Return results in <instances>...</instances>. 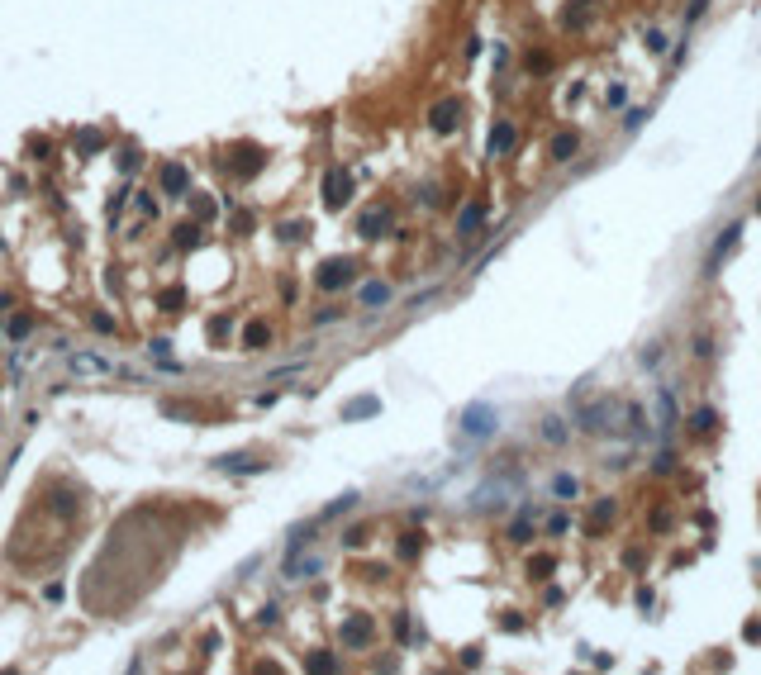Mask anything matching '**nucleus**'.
I'll list each match as a JSON object with an SVG mask.
<instances>
[{
  "instance_id": "17",
  "label": "nucleus",
  "mask_w": 761,
  "mask_h": 675,
  "mask_svg": "<svg viewBox=\"0 0 761 675\" xmlns=\"http://www.w3.org/2000/svg\"><path fill=\"white\" fill-rule=\"evenodd\" d=\"M267 343H272V328L262 324V319H252V324L243 328V348H247V352H262Z\"/></svg>"
},
{
  "instance_id": "21",
  "label": "nucleus",
  "mask_w": 761,
  "mask_h": 675,
  "mask_svg": "<svg viewBox=\"0 0 761 675\" xmlns=\"http://www.w3.org/2000/svg\"><path fill=\"white\" fill-rule=\"evenodd\" d=\"M219 471H267V461H252V457H238V452H233V457H219L215 461Z\"/></svg>"
},
{
  "instance_id": "1",
  "label": "nucleus",
  "mask_w": 761,
  "mask_h": 675,
  "mask_svg": "<svg viewBox=\"0 0 761 675\" xmlns=\"http://www.w3.org/2000/svg\"><path fill=\"white\" fill-rule=\"evenodd\" d=\"M576 424L585 433H624V400H614V395H599L595 405H581L576 409Z\"/></svg>"
},
{
  "instance_id": "23",
  "label": "nucleus",
  "mask_w": 761,
  "mask_h": 675,
  "mask_svg": "<svg viewBox=\"0 0 761 675\" xmlns=\"http://www.w3.org/2000/svg\"><path fill=\"white\" fill-rule=\"evenodd\" d=\"M576 490H581V481H576L571 471H562V476H552V495H557V499H576Z\"/></svg>"
},
{
  "instance_id": "43",
  "label": "nucleus",
  "mask_w": 761,
  "mask_h": 675,
  "mask_svg": "<svg viewBox=\"0 0 761 675\" xmlns=\"http://www.w3.org/2000/svg\"><path fill=\"white\" fill-rule=\"evenodd\" d=\"M656 357H661V343H652V348L643 352V366H656Z\"/></svg>"
},
{
  "instance_id": "33",
  "label": "nucleus",
  "mask_w": 761,
  "mask_h": 675,
  "mask_svg": "<svg viewBox=\"0 0 761 675\" xmlns=\"http://www.w3.org/2000/svg\"><path fill=\"white\" fill-rule=\"evenodd\" d=\"M652 471H656V476H666V471H676V452H656Z\"/></svg>"
},
{
  "instance_id": "25",
  "label": "nucleus",
  "mask_w": 761,
  "mask_h": 675,
  "mask_svg": "<svg viewBox=\"0 0 761 675\" xmlns=\"http://www.w3.org/2000/svg\"><path fill=\"white\" fill-rule=\"evenodd\" d=\"M100 148H105V134H100V129H86V134H77V153H100Z\"/></svg>"
},
{
  "instance_id": "22",
  "label": "nucleus",
  "mask_w": 761,
  "mask_h": 675,
  "mask_svg": "<svg viewBox=\"0 0 761 675\" xmlns=\"http://www.w3.org/2000/svg\"><path fill=\"white\" fill-rule=\"evenodd\" d=\"M571 428H567V419H557V414H547L543 419V442H567Z\"/></svg>"
},
{
  "instance_id": "42",
  "label": "nucleus",
  "mask_w": 761,
  "mask_h": 675,
  "mask_svg": "<svg viewBox=\"0 0 761 675\" xmlns=\"http://www.w3.org/2000/svg\"><path fill=\"white\" fill-rule=\"evenodd\" d=\"M29 328H33V324H29V319H10V338H24Z\"/></svg>"
},
{
  "instance_id": "34",
  "label": "nucleus",
  "mask_w": 761,
  "mask_h": 675,
  "mask_svg": "<svg viewBox=\"0 0 761 675\" xmlns=\"http://www.w3.org/2000/svg\"><path fill=\"white\" fill-rule=\"evenodd\" d=\"M552 566H557L552 557H533V561H528V571H533V580H543V575H547Z\"/></svg>"
},
{
  "instance_id": "26",
  "label": "nucleus",
  "mask_w": 761,
  "mask_h": 675,
  "mask_svg": "<svg viewBox=\"0 0 761 675\" xmlns=\"http://www.w3.org/2000/svg\"><path fill=\"white\" fill-rule=\"evenodd\" d=\"M714 424H718V414H714V409H695V414H690V433H714Z\"/></svg>"
},
{
  "instance_id": "29",
  "label": "nucleus",
  "mask_w": 761,
  "mask_h": 675,
  "mask_svg": "<svg viewBox=\"0 0 761 675\" xmlns=\"http://www.w3.org/2000/svg\"><path fill=\"white\" fill-rule=\"evenodd\" d=\"M353 504H357V490H348V495H338V499H333V504L324 509V518H338V513H348Z\"/></svg>"
},
{
  "instance_id": "40",
  "label": "nucleus",
  "mask_w": 761,
  "mask_h": 675,
  "mask_svg": "<svg viewBox=\"0 0 761 675\" xmlns=\"http://www.w3.org/2000/svg\"><path fill=\"white\" fill-rule=\"evenodd\" d=\"M362 542H367L362 528H348V533H343V547H362Z\"/></svg>"
},
{
  "instance_id": "8",
  "label": "nucleus",
  "mask_w": 761,
  "mask_h": 675,
  "mask_svg": "<svg viewBox=\"0 0 761 675\" xmlns=\"http://www.w3.org/2000/svg\"><path fill=\"white\" fill-rule=\"evenodd\" d=\"M429 124H433L438 134H452V129L462 124V100H438V105L429 109Z\"/></svg>"
},
{
  "instance_id": "5",
  "label": "nucleus",
  "mask_w": 761,
  "mask_h": 675,
  "mask_svg": "<svg viewBox=\"0 0 761 675\" xmlns=\"http://www.w3.org/2000/svg\"><path fill=\"white\" fill-rule=\"evenodd\" d=\"M338 637H343V647H371V637H376V623L367 619V614H353V619L338 628Z\"/></svg>"
},
{
  "instance_id": "32",
  "label": "nucleus",
  "mask_w": 761,
  "mask_h": 675,
  "mask_svg": "<svg viewBox=\"0 0 761 675\" xmlns=\"http://www.w3.org/2000/svg\"><path fill=\"white\" fill-rule=\"evenodd\" d=\"M190 205H195V215H200V219H215V210H219V205H215V195H195Z\"/></svg>"
},
{
  "instance_id": "46",
  "label": "nucleus",
  "mask_w": 761,
  "mask_h": 675,
  "mask_svg": "<svg viewBox=\"0 0 761 675\" xmlns=\"http://www.w3.org/2000/svg\"><path fill=\"white\" fill-rule=\"evenodd\" d=\"M757 215H761V200H757Z\"/></svg>"
},
{
  "instance_id": "38",
  "label": "nucleus",
  "mask_w": 761,
  "mask_h": 675,
  "mask_svg": "<svg viewBox=\"0 0 761 675\" xmlns=\"http://www.w3.org/2000/svg\"><path fill=\"white\" fill-rule=\"evenodd\" d=\"M119 171H138V148H129V153H119Z\"/></svg>"
},
{
  "instance_id": "20",
  "label": "nucleus",
  "mask_w": 761,
  "mask_h": 675,
  "mask_svg": "<svg viewBox=\"0 0 761 675\" xmlns=\"http://www.w3.org/2000/svg\"><path fill=\"white\" fill-rule=\"evenodd\" d=\"M676 424V400H671V390L661 385L656 390V428H671Z\"/></svg>"
},
{
  "instance_id": "31",
  "label": "nucleus",
  "mask_w": 761,
  "mask_h": 675,
  "mask_svg": "<svg viewBox=\"0 0 761 675\" xmlns=\"http://www.w3.org/2000/svg\"><path fill=\"white\" fill-rule=\"evenodd\" d=\"M419 547H424V542H419V533H405V538H400V557H405V561H414V557H419Z\"/></svg>"
},
{
  "instance_id": "41",
  "label": "nucleus",
  "mask_w": 761,
  "mask_h": 675,
  "mask_svg": "<svg viewBox=\"0 0 761 675\" xmlns=\"http://www.w3.org/2000/svg\"><path fill=\"white\" fill-rule=\"evenodd\" d=\"M333 666H338L333 656H309V671H333Z\"/></svg>"
},
{
  "instance_id": "14",
  "label": "nucleus",
  "mask_w": 761,
  "mask_h": 675,
  "mask_svg": "<svg viewBox=\"0 0 761 675\" xmlns=\"http://www.w3.org/2000/svg\"><path fill=\"white\" fill-rule=\"evenodd\" d=\"M481 224H486V205H481V200H471V205L462 210V219H457V233H462V238H471Z\"/></svg>"
},
{
  "instance_id": "35",
  "label": "nucleus",
  "mask_w": 761,
  "mask_h": 675,
  "mask_svg": "<svg viewBox=\"0 0 761 675\" xmlns=\"http://www.w3.org/2000/svg\"><path fill=\"white\" fill-rule=\"evenodd\" d=\"M567 528H571L567 513H552V518H547V533H552V538H557V533H567Z\"/></svg>"
},
{
  "instance_id": "7",
  "label": "nucleus",
  "mask_w": 761,
  "mask_h": 675,
  "mask_svg": "<svg viewBox=\"0 0 761 675\" xmlns=\"http://www.w3.org/2000/svg\"><path fill=\"white\" fill-rule=\"evenodd\" d=\"M357 233L362 238H385L390 233V205H371L367 215L357 219Z\"/></svg>"
},
{
  "instance_id": "28",
  "label": "nucleus",
  "mask_w": 761,
  "mask_h": 675,
  "mask_svg": "<svg viewBox=\"0 0 761 675\" xmlns=\"http://www.w3.org/2000/svg\"><path fill=\"white\" fill-rule=\"evenodd\" d=\"M604 523H614V499H599V509L590 513V533H595V528H604Z\"/></svg>"
},
{
  "instance_id": "13",
  "label": "nucleus",
  "mask_w": 761,
  "mask_h": 675,
  "mask_svg": "<svg viewBox=\"0 0 761 675\" xmlns=\"http://www.w3.org/2000/svg\"><path fill=\"white\" fill-rule=\"evenodd\" d=\"M590 10H595V0H571L567 10H562V29H585Z\"/></svg>"
},
{
  "instance_id": "6",
  "label": "nucleus",
  "mask_w": 761,
  "mask_h": 675,
  "mask_svg": "<svg viewBox=\"0 0 761 675\" xmlns=\"http://www.w3.org/2000/svg\"><path fill=\"white\" fill-rule=\"evenodd\" d=\"M462 433L466 437H490L495 433V405H471L462 414Z\"/></svg>"
},
{
  "instance_id": "18",
  "label": "nucleus",
  "mask_w": 761,
  "mask_h": 675,
  "mask_svg": "<svg viewBox=\"0 0 761 675\" xmlns=\"http://www.w3.org/2000/svg\"><path fill=\"white\" fill-rule=\"evenodd\" d=\"M576 153H581V134H557L552 138V157H557V162H571V157H576Z\"/></svg>"
},
{
  "instance_id": "10",
  "label": "nucleus",
  "mask_w": 761,
  "mask_h": 675,
  "mask_svg": "<svg viewBox=\"0 0 761 675\" xmlns=\"http://www.w3.org/2000/svg\"><path fill=\"white\" fill-rule=\"evenodd\" d=\"M162 190H167V195H186V190H190V171L181 162H167L162 166Z\"/></svg>"
},
{
  "instance_id": "16",
  "label": "nucleus",
  "mask_w": 761,
  "mask_h": 675,
  "mask_svg": "<svg viewBox=\"0 0 761 675\" xmlns=\"http://www.w3.org/2000/svg\"><path fill=\"white\" fill-rule=\"evenodd\" d=\"M72 371H86V376H105V371H114L105 357H91V352H72Z\"/></svg>"
},
{
  "instance_id": "4",
  "label": "nucleus",
  "mask_w": 761,
  "mask_h": 675,
  "mask_svg": "<svg viewBox=\"0 0 761 675\" xmlns=\"http://www.w3.org/2000/svg\"><path fill=\"white\" fill-rule=\"evenodd\" d=\"M737 243H742V224H728V228L718 233V243H714V252L705 257V271H709V276H714V271H718L723 262H728V257H733V252H737Z\"/></svg>"
},
{
  "instance_id": "3",
  "label": "nucleus",
  "mask_w": 761,
  "mask_h": 675,
  "mask_svg": "<svg viewBox=\"0 0 761 675\" xmlns=\"http://www.w3.org/2000/svg\"><path fill=\"white\" fill-rule=\"evenodd\" d=\"M348 200H353V171L348 166H333L324 176V205L328 210H343Z\"/></svg>"
},
{
  "instance_id": "47",
  "label": "nucleus",
  "mask_w": 761,
  "mask_h": 675,
  "mask_svg": "<svg viewBox=\"0 0 761 675\" xmlns=\"http://www.w3.org/2000/svg\"><path fill=\"white\" fill-rule=\"evenodd\" d=\"M757 162H761V148H757Z\"/></svg>"
},
{
  "instance_id": "11",
  "label": "nucleus",
  "mask_w": 761,
  "mask_h": 675,
  "mask_svg": "<svg viewBox=\"0 0 761 675\" xmlns=\"http://www.w3.org/2000/svg\"><path fill=\"white\" fill-rule=\"evenodd\" d=\"M514 143H518V129H514V124H509V119H500V124H495V134H490V157H500V153H509Z\"/></svg>"
},
{
  "instance_id": "2",
  "label": "nucleus",
  "mask_w": 761,
  "mask_h": 675,
  "mask_svg": "<svg viewBox=\"0 0 761 675\" xmlns=\"http://www.w3.org/2000/svg\"><path fill=\"white\" fill-rule=\"evenodd\" d=\"M353 276H357V267L348 257H333V262H324V267L314 271V286L319 290H343V286H353Z\"/></svg>"
},
{
  "instance_id": "39",
  "label": "nucleus",
  "mask_w": 761,
  "mask_h": 675,
  "mask_svg": "<svg viewBox=\"0 0 761 675\" xmlns=\"http://www.w3.org/2000/svg\"><path fill=\"white\" fill-rule=\"evenodd\" d=\"M229 328H233V319H229V314H219L215 324H210V333H215V338H224V333H229Z\"/></svg>"
},
{
  "instance_id": "12",
  "label": "nucleus",
  "mask_w": 761,
  "mask_h": 675,
  "mask_svg": "<svg viewBox=\"0 0 761 675\" xmlns=\"http://www.w3.org/2000/svg\"><path fill=\"white\" fill-rule=\"evenodd\" d=\"M376 414H380L376 395H362V400H348V405H343V419H348V424H353V419H376Z\"/></svg>"
},
{
  "instance_id": "24",
  "label": "nucleus",
  "mask_w": 761,
  "mask_h": 675,
  "mask_svg": "<svg viewBox=\"0 0 761 675\" xmlns=\"http://www.w3.org/2000/svg\"><path fill=\"white\" fill-rule=\"evenodd\" d=\"M157 304H162L167 314H181V304H186V290H181V286H167L162 295H157Z\"/></svg>"
},
{
  "instance_id": "37",
  "label": "nucleus",
  "mask_w": 761,
  "mask_h": 675,
  "mask_svg": "<svg viewBox=\"0 0 761 675\" xmlns=\"http://www.w3.org/2000/svg\"><path fill=\"white\" fill-rule=\"evenodd\" d=\"M533 538V528H528V523H523V518H518L514 528H509V542H528Z\"/></svg>"
},
{
  "instance_id": "15",
  "label": "nucleus",
  "mask_w": 761,
  "mask_h": 675,
  "mask_svg": "<svg viewBox=\"0 0 761 675\" xmlns=\"http://www.w3.org/2000/svg\"><path fill=\"white\" fill-rule=\"evenodd\" d=\"M233 171L238 176H257L262 171V148H238L233 153Z\"/></svg>"
},
{
  "instance_id": "30",
  "label": "nucleus",
  "mask_w": 761,
  "mask_h": 675,
  "mask_svg": "<svg viewBox=\"0 0 761 675\" xmlns=\"http://www.w3.org/2000/svg\"><path fill=\"white\" fill-rule=\"evenodd\" d=\"M176 247H200V228H195V224H181V228H176Z\"/></svg>"
},
{
  "instance_id": "27",
  "label": "nucleus",
  "mask_w": 761,
  "mask_h": 675,
  "mask_svg": "<svg viewBox=\"0 0 761 675\" xmlns=\"http://www.w3.org/2000/svg\"><path fill=\"white\" fill-rule=\"evenodd\" d=\"M647 114H652V109H647V105H638V109H628V114H624V134H628V138H633V134H638V129H643V124H647Z\"/></svg>"
},
{
  "instance_id": "19",
  "label": "nucleus",
  "mask_w": 761,
  "mask_h": 675,
  "mask_svg": "<svg viewBox=\"0 0 761 675\" xmlns=\"http://www.w3.org/2000/svg\"><path fill=\"white\" fill-rule=\"evenodd\" d=\"M357 300H362L367 309H380V304L390 300V286H385V281H367V286L357 290Z\"/></svg>"
},
{
  "instance_id": "9",
  "label": "nucleus",
  "mask_w": 761,
  "mask_h": 675,
  "mask_svg": "<svg viewBox=\"0 0 761 675\" xmlns=\"http://www.w3.org/2000/svg\"><path fill=\"white\" fill-rule=\"evenodd\" d=\"M319 571H324V557H319V552H309V557H295V552H291V557H286V575H291V580H309V575H319Z\"/></svg>"
},
{
  "instance_id": "44",
  "label": "nucleus",
  "mask_w": 761,
  "mask_h": 675,
  "mask_svg": "<svg viewBox=\"0 0 761 675\" xmlns=\"http://www.w3.org/2000/svg\"><path fill=\"white\" fill-rule=\"evenodd\" d=\"M690 352H695V357H709V352H714V343H709V338H695V348H690Z\"/></svg>"
},
{
  "instance_id": "45",
  "label": "nucleus",
  "mask_w": 761,
  "mask_h": 675,
  "mask_svg": "<svg viewBox=\"0 0 761 675\" xmlns=\"http://www.w3.org/2000/svg\"><path fill=\"white\" fill-rule=\"evenodd\" d=\"M705 5H709V0H690V24H695V20L705 15Z\"/></svg>"
},
{
  "instance_id": "36",
  "label": "nucleus",
  "mask_w": 761,
  "mask_h": 675,
  "mask_svg": "<svg viewBox=\"0 0 761 675\" xmlns=\"http://www.w3.org/2000/svg\"><path fill=\"white\" fill-rule=\"evenodd\" d=\"M281 238H286V243H300V238H305V224H281Z\"/></svg>"
}]
</instances>
